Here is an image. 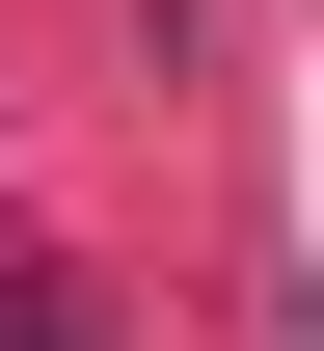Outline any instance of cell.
<instances>
[{
	"instance_id": "obj_1",
	"label": "cell",
	"mask_w": 324,
	"mask_h": 351,
	"mask_svg": "<svg viewBox=\"0 0 324 351\" xmlns=\"http://www.w3.org/2000/svg\"><path fill=\"white\" fill-rule=\"evenodd\" d=\"M0 351H82V298H0Z\"/></svg>"
}]
</instances>
